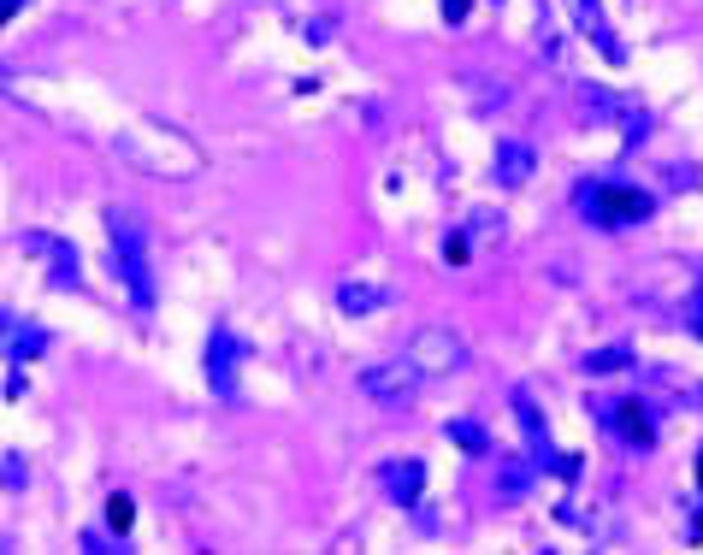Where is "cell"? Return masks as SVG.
<instances>
[{
	"mask_svg": "<svg viewBox=\"0 0 703 555\" xmlns=\"http://www.w3.org/2000/svg\"><path fill=\"white\" fill-rule=\"evenodd\" d=\"M113 266H119V284L130 290V302L148 308V302H154V260H148L142 225L125 219V213H113Z\"/></svg>",
	"mask_w": 703,
	"mask_h": 555,
	"instance_id": "obj_1",
	"label": "cell"
},
{
	"mask_svg": "<svg viewBox=\"0 0 703 555\" xmlns=\"http://www.w3.org/2000/svg\"><path fill=\"white\" fill-rule=\"evenodd\" d=\"M597 225H639V219H650V195L633 184H603V189H585V201H579Z\"/></svg>",
	"mask_w": 703,
	"mask_h": 555,
	"instance_id": "obj_2",
	"label": "cell"
},
{
	"mask_svg": "<svg viewBox=\"0 0 703 555\" xmlns=\"http://www.w3.org/2000/svg\"><path fill=\"white\" fill-rule=\"evenodd\" d=\"M361 390L384 402V408H402V402H414V390H420V367H414V355L408 361H373V367L361 372Z\"/></svg>",
	"mask_w": 703,
	"mask_h": 555,
	"instance_id": "obj_3",
	"label": "cell"
},
{
	"mask_svg": "<svg viewBox=\"0 0 703 555\" xmlns=\"http://www.w3.org/2000/svg\"><path fill=\"white\" fill-rule=\"evenodd\" d=\"M461 361H467V343L455 331H444V325H432V331L414 337V367L420 372H455Z\"/></svg>",
	"mask_w": 703,
	"mask_h": 555,
	"instance_id": "obj_4",
	"label": "cell"
},
{
	"mask_svg": "<svg viewBox=\"0 0 703 555\" xmlns=\"http://www.w3.org/2000/svg\"><path fill=\"white\" fill-rule=\"evenodd\" d=\"M237 361H243L237 337H231V331H219V337H213V349H207V372H213V390H219V396H231V390H237Z\"/></svg>",
	"mask_w": 703,
	"mask_h": 555,
	"instance_id": "obj_5",
	"label": "cell"
},
{
	"mask_svg": "<svg viewBox=\"0 0 703 555\" xmlns=\"http://www.w3.org/2000/svg\"><path fill=\"white\" fill-rule=\"evenodd\" d=\"M526 172H532V148L526 142H503L497 148V184L514 189V184H526Z\"/></svg>",
	"mask_w": 703,
	"mask_h": 555,
	"instance_id": "obj_6",
	"label": "cell"
},
{
	"mask_svg": "<svg viewBox=\"0 0 703 555\" xmlns=\"http://www.w3.org/2000/svg\"><path fill=\"white\" fill-rule=\"evenodd\" d=\"M574 18H579V24H585V30H591V36H597V42H603V54H609V60H621V42H615V30L603 24V12H597V0H574Z\"/></svg>",
	"mask_w": 703,
	"mask_h": 555,
	"instance_id": "obj_7",
	"label": "cell"
},
{
	"mask_svg": "<svg viewBox=\"0 0 703 555\" xmlns=\"http://www.w3.org/2000/svg\"><path fill=\"white\" fill-rule=\"evenodd\" d=\"M615 426H621V437H627V443H656V432H650V414H644L639 402H621V408H615Z\"/></svg>",
	"mask_w": 703,
	"mask_h": 555,
	"instance_id": "obj_8",
	"label": "cell"
},
{
	"mask_svg": "<svg viewBox=\"0 0 703 555\" xmlns=\"http://www.w3.org/2000/svg\"><path fill=\"white\" fill-rule=\"evenodd\" d=\"M384 479H390V496H396V502H414V496H420V461L384 467Z\"/></svg>",
	"mask_w": 703,
	"mask_h": 555,
	"instance_id": "obj_9",
	"label": "cell"
},
{
	"mask_svg": "<svg viewBox=\"0 0 703 555\" xmlns=\"http://www.w3.org/2000/svg\"><path fill=\"white\" fill-rule=\"evenodd\" d=\"M379 302H384V296H373L367 284H343V296H337V308H343V313H373Z\"/></svg>",
	"mask_w": 703,
	"mask_h": 555,
	"instance_id": "obj_10",
	"label": "cell"
},
{
	"mask_svg": "<svg viewBox=\"0 0 703 555\" xmlns=\"http://www.w3.org/2000/svg\"><path fill=\"white\" fill-rule=\"evenodd\" d=\"M627 361H633V349L615 343V349H597V355H591V372H615V367H627Z\"/></svg>",
	"mask_w": 703,
	"mask_h": 555,
	"instance_id": "obj_11",
	"label": "cell"
},
{
	"mask_svg": "<svg viewBox=\"0 0 703 555\" xmlns=\"http://www.w3.org/2000/svg\"><path fill=\"white\" fill-rule=\"evenodd\" d=\"M107 520H113V532H130V520H136L130 496H113V502H107Z\"/></svg>",
	"mask_w": 703,
	"mask_h": 555,
	"instance_id": "obj_12",
	"label": "cell"
},
{
	"mask_svg": "<svg viewBox=\"0 0 703 555\" xmlns=\"http://www.w3.org/2000/svg\"><path fill=\"white\" fill-rule=\"evenodd\" d=\"M455 437H461L467 449H485V437H479V426H455Z\"/></svg>",
	"mask_w": 703,
	"mask_h": 555,
	"instance_id": "obj_13",
	"label": "cell"
},
{
	"mask_svg": "<svg viewBox=\"0 0 703 555\" xmlns=\"http://www.w3.org/2000/svg\"><path fill=\"white\" fill-rule=\"evenodd\" d=\"M692 331L703 337V290H698V302H692Z\"/></svg>",
	"mask_w": 703,
	"mask_h": 555,
	"instance_id": "obj_14",
	"label": "cell"
},
{
	"mask_svg": "<svg viewBox=\"0 0 703 555\" xmlns=\"http://www.w3.org/2000/svg\"><path fill=\"white\" fill-rule=\"evenodd\" d=\"M444 12H449V18H461V12H467V0H444Z\"/></svg>",
	"mask_w": 703,
	"mask_h": 555,
	"instance_id": "obj_15",
	"label": "cell"
}]
</instances>
